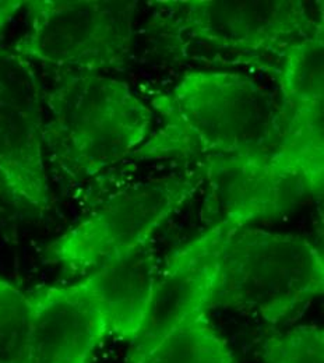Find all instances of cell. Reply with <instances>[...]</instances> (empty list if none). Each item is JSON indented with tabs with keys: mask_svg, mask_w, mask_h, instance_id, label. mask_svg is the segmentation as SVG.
<instances>
[{
	"mask_svg": "<svg viewBox=\"0 0 324 363\" xmlns=\"http://www.w3.org/2000/svg\"><path fill=\"white\" fill-rule=\"evenodd\" d=\"M144 363H236L227 340L207 312L189 318L167 335Z\"/></svg>",
	"mask_w": 324,
	"mask_h": 363,
	"instance_id": "cell-13",
	"label": "cell"
},
{
	"mask_svg": "<svg viewBox=\"0 0 324 363\" xmlns=\"http://www.w3.org/2000/svg\"><path fill=\"white\" fill-rule=\"evenodd\" d=\"M186 33L214 48L267 52L313 34L303 1L193 0L186 1Z\"/></svg>",
	"mask_w": 324,
	"mask_h": 363,
	"instance_id": "cell-9",
	"label": "cell"
},
{
	"mask_svg": "<svg viewBox=\"0 0 324 363\" xmlns=\"http://www.w3.org/2000/svg\"><path fill=\"white\" fill-rule=\"evenodd\" d=\"M158 277L154 250L143 247L95 269L79 285L105 320L108 334L135 342Z\"/></svg>",
	"mask_w": 324,
	"mask_h": 363,
	"instance_id": "cell-12",
	"label": "cell"
},
{
	"mask_svg": "<svg viewBox=\"0 0 324 363\" xmlns=\"http://www.w3.org/2000/svg\"><path fill=\"white\" fill-rule=\"evenodd\" d=\"M24 4L21 0H0V37Z\"/></svg>",
	"mask_w": 324,
	"mask_h": 363,
	"instance_id": "cell-16",
	"label": "cell"
},
{
	"mask_svg": "<svg viewBox=\"0 0 324 363\" xmlns=\"http://www.w3.org/2000/svg\"><path fill=\"white\" fill-rule=\"evenodd\" d=\"M196 162L208 186L206 208L216 217L213 224L224 221L240 229L285 213L312 194L277 151L255 157L200 155Z\"/></svg>",
	"mask_w": 324,
	"mask_h": 363,
	"instance_id": "cell-8",
	"label": "cell"
},
{
	"mask_svg": "<svg viewBox=\"0 0 324 363\" xmlns=\"http://www.w3.org/2000/svg\"><path fill=\"white\" fill-rule=\"evenodd\" d=\"M152 104L167 125L133 152L136 158L267 155L285 136L284 113L273 95L238 73L189 72Z\"/></svg>",
	"mask_w": 324,
	"mask_h": 363,
	"instance_id": "cell-1",
	"label": "cell"
},
{
	"mask_svg": "<svg viewBox=\"0 0 324 363\" xmlns=\"http://www.w3.org/2000/svg\"><path fill=\"white\" fill-rule=\"evenodd\" d=\"M196 187V183L182 179L129 186L53 240L45 257L69 272H86L140 250Z\"/></svg>",
	"mask_w": 324,
	"mask_h": 363,
	"instance_id": "cell-5",
	"label": "cell"
},
{
	"mask_svg": "<svg viewBox=\"0 0 324 363\" xmlns=\"http://www.w3.org/2000/svg\"><path fill=\"white\" fill-rule=\"evenodd\" d=\"M278 82L284 140L303 151H323V27L284 48Z\"/></svg>",
	"mask_w": 324,
	"mask_h": 363,
	"instance_id": "cell-11",
	"label": "cell"
},
{
	"mask_svg": "<svg viewBox=\"0 0 324 363\" xmlns=\"http://www.w3.org/2000/svg\"><path fill=\"white\" fill-rule=\"evenodd\" d=\"M323 291V255L308 238L245 227L225 245L213 306L278 324Z\"/></svg>",
	"mask_w": 324,
	"mask_h": 363,
	"instance_id": "cell-3",
	"label": "cell"
},
{
	"mask_svg": "<svg viewBox=\"0 0 324 363\" xmlns=\"http://www.w3.org/2000/svg\"><path fill=\"white\" fill-rule=\"evenodd\" d=\"M44 92L35 65L0 45V196L45 210L50 190L45 162Z\"/></svg>",
	"mask_w": 324,
	"mask_h": 363,
	"instance_id": "cell-6",
	"label": "cell"
},
{
	"mask_svg": "<svg viewBox=\"0 0 324 363\" xmlns=\"http://www.w3.org/2000/svg\"><path fill=\"white\" fill-rule=\"evenodd\" d=\"M236 228L220 221L177 249L158 274L144 325L128 363H144L152 350L189 318L207 312L214 302L223 253Z\"/></svg>",
	"mask_w": 324,
	"mask_h": 363,
	"instance_id": "cell-7",
	"label": "cell"
},
{
	"mask_svg": "<svg viewBox=\"0 0 324 363\" xmlns=\"http://www.w3.org/2000/svg\"><path fill=\"white\" fill-rule=\"evenodd\" d=\"M27 33L13 45L59 74H98L125 63L135 35L136 1H26Z\"/></svg>",
	"mask_w": 324,
	"mask_h": 363,
	"instance_id": "cell-4",
	"label": "cell"
},
{
	"mask_svg": "<svg viewBox=\"0 0 324 363\" xmlns=\"http://www.w3.org/2000/svg\"><path fill=\"white\" fill-rule=\"evenodd\" d=\"M152 119L128 83L101 74H59L44 94L45 147L74 179L95 177L133 155Z\"/></svg>",
	"mask_w": 324,
	"mask_h": 363,
	"instance_id": "cell-2",
	"label": "cell"
},
{
	"mask_svg": "<svg viewBox=\"0 0 324 363\" xmlns=\"http://www.w3.org/2000/svg\"><path fill=\"white\" fill-rule=\"evenodd\" d=\"M0 363H33L30 296L1 278Z\"/></svg>",
	"mask_w": 324,
	"mask_h": 363,
	"instance_id": "cell-14",
	"label": "cell"
},
{
	"mask_svg": "<svg viewBox=\"0 0 324 363\" xmlns=\"http://www.w3.org/2000/svg\"><path fill=\"white\" fill-rule=\"evenodd\" d=\"M266 363H324V331L318 324L296 325L270 337L264 344Z\"/></svg>",
	"mask_w": 324,
	"mask_h": 363,
	"instance_id": "cell-15",
	"label": "cell"
},
{
	"mask_svg": "<svg viewBox=\"0 0 324 363\" xmlns=\"http://www.w3.org/2000/svg\"><path fill=\"white\" fill-rule=\"evenodd\" d=\"M30 296L33 363H90L108 337L105 320L77 284L43 288Z\"/></svg>",
	"mask_w": 324,
	"mask_h": 363,
	"instance_id": "cell-10",
	"label": "cell"
}]
</instances>
